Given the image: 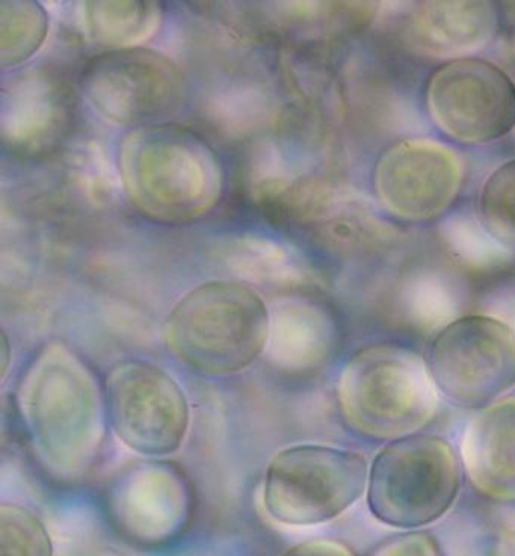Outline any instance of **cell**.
<instances>
[{
    "mask_svg": "<svg viewBox=\"0 0 515 556\" xmlns=\"http://www.w3.org/2000/svg\"><path fill=\"white\" fill-rule=\"evenodd\" d=\"M118 165L131 207L152 222H197L223 195L218 153L206 138L176 123L131 130L120 144Z\"/></svg>",
    "mask_w": 515,
    "mask_h": 556,
    "instance_id": "cell-1",
    "label": "cell"
},
{
    "mask_svg": "<svg viewBox=\"0 0 515 556\" xmlns=\"http://www.w3.org/2000/svg\"><path fill=\"white\" fill-rule=\"evenodd\" d=\"M271 318L265 301L239 281H209L186 293L166 319V351L204 377L242 372L265 351Z\"/></svg>",
    "mask_w": 515,
    "mask_h": 556,
    "instance_id": "cell-2",
    "label": "cell"
},
{
    "mask_svg": "<svg viewBox=\"0 0 515 556\" xmlns=\"http://www.w3.org/2000/svg\"><path fill=\"white\" fill-rule=\"evenodd\" d=\"M337 401L351 430L364 438L397 440L431 422L439 389L419 354L397 343H378L344 365Z\"/></svg>",
    "mask_w": 515,
    "mask_h": 556,
    "instance_id": "cell-3",
    "label": "cell"
},
{
    "mask_svg": "<svg viewBox=\"0 0 515 556\" xmlns=\"http://www.w3.org/2000/svg\"><path fill=\"white\" fill-rule=\"evenodd\" d=\"M461 465L440 435L392 440L374 458L367 485L372 516L393 528H422L441 519L459 497Z\"/></svg>",
    "mask_w": 515,
    "mask_h": 556,
    "instance_id": "cell-4",
    "label": "cell"
},
{
    "mask_svg": "<svg viewBox=\"0 0 515 556\" xmlns=\"http://www.w3.org/2000/svg\"><path fill=\"white\" fill-rule=\"evenodd\" d=\"M367 463L359 452L298 445L278 452L263 485V505L278 523L313 527L342 516L363 496Z\"/></svg>",
    "mask_w": 515,
    "mask_h": 556,
    "instance_id": "cell-5",
    "label": "cell"
},
{
    "mask_svg": "<svg viewBox=\"0 0 515 556\" xmlns=\"http://www.w3.org/2000/svg\"><path fill=\"white\" fill-rule=\"evenodd\" d=\"M88 102L104 118L134 129L169 123L185 106L188 83L179 65L152 49H110L80 75Z\"/></svg>",
    "mask_w": 515,
    "mask_h": 556,
    "instance_id": "cell-6",
    "label": "cell"
},
{
    "mask_svg": "<svg viewBox=\"0 0 515 556\" xmlns=\"http://www.w3.org/2000/svg\"><path fill=\"white\" fill-rule=\"evenodd\" d=\"M429 372L451 403L482 408L515 386V334L486 315L451 320L429 346Z\"/></svg>",
    "mask_w": 515,
    "mask_h": 556,
    "instance_id": "cell-7",
    "label": "cell"
},
{
    "mask_svg": "<svg viewBox=\"0 0 515 556\" xmlns=\"http://www.w3.org/2000/svg\"><path fill=\"white\" fill-rule=\"evenodd\" d=\"M104 407L124 445L147 457L169 455L184 445L191 413L177 381L145 361H122L104 378Z\"/></svg>",
    "mask_w": 515,
    "mask_h": 556,
    "instance_id": "cell-8",
    "label": "cell"
},
{
    "mask_svg": "<svg viewBox=\"0 0 515 556\" xmlns=\"http://www.w3.org/2000/svg\"><path fill=\"white\" fill-rule=\"evenodd\" d=\"M426 104L441 132L461 144H488L515 129V84L479 58L441 64L426 87Z\"/></svg>",
    "mask_w": 515,
    "mask_h": 556,
    "instance_id": "cell-9",
    "label": "cell"
},
{
    "mask_svg": "<svg viewBox=\"0 0 515 556\" xmlns=\"http://www.w3.org/2000/svg\"><path fill=\"white\" fill-rule=\"evenodd\" d=\"M463 179V162L451 149L429 139H404L379 156L374 191L390 215L422 223L452 206Z\"/></svg>",
    "mask_w": 515,
    "mask_h": 556,
    "instance_id": "cell-10",
    "label": "cell"
},
{
    "mask_svg": "<svg viewBox=\"0 0 515 556\" xmlns=\"http://www.w3.org/2000/svg\"><path fill=\"white\" fill-rule=\"evenodd\" d=\"M35 368L41 381H34L30 410L35 440L48 454L61 458L64 451L79 445L88 447L99 430V405L96 393L87 380V372L75 355L62 345L42 350Z\"/></svg>",
    "mask_w": 515,
    "mask_h": 556,
    "instance_id": "cell-11",
    "label": "cell"
},
{
    "mask_svg": "<svg viewBox=\"0 0 515 556\" xmlns=\"http://www.w3.org/2000/svg\"><path fill=\"white\" fill-rule=\"evenodd\" d=\"M75 114V94L64 77L50 68L22 72L3 88V144L17 156H48L68 138Z\"/></svg>",
    "mask_w": 515,
    "mask_h": 556,
    "instance_id": "cell-12",
    "label": "cell"
},
{
    "mask_svg": "<svg viewBox=\"0 0 515 556\" xmlns=\"http://www.w3.org/2000/svg\"><path fill=\"white\" fill-rule=\"evenodd\" d=\"M498 26V10L490 2H419L406 15L405 38L420 55L461 60L486 48Z\"/></svg>",
    "mask_w": 515,
    "mask_h": 556,
    "instance_id": "cell-13",
    "label": "cell"
},
{
    "mask_svg": "<svg viewBox=\"0 0 515 556\" xmlns=\"http://www.w3.org/2000/svg\"><path fill=\"white\" fill-rule=\"evenodd\" d=\"M461 458L479 493L495 502H515V396L495 401L468 422Z\"/></svg>",
    "mask_w": 515,
    "mask_h": 556,
    "instance_id": "cell-14",
    "label": "cell"
},
{
    "mask_svg": "<svg viewBox=\"0 0 515 556\" xmlns=\"http://www.w3.org/2000/svg\"><path fill=\"white\" fill-rule=\"evenodd\" d=\"M189 493L177 486H122L112 513L118 528L135 542L161 544L179 534L189 519Z\"/></svg>",
    "mask_w": 515,
    "mask_h": 556,
    "instance_id": "cell-15",
    "label": "cell"
},
{
    "mask_svg": "<svg viewBox=\"0 0 515 556\" xmlns=\"http://www.w3.org/2000/svg\"><path fill=\"white\" fill-rule=\"evenodd\" d=\"M88 29L111 49L137 48L159 23V7L145 2L87 3Z\"/></svg>",
    "mask_w": 515,
    "mask_h": 556,
    "instance_id": "cell-16",
    "label": "cell"
},
{
    "mask_svg": "<svg viewBox=\"0 0 515 556\" xmlns=\"http://www.w3.org/2000/svg\"><path fill=\"white\" fill-rule=\"evenodd\" d=\"M49 18L40 3L0 0V60L15 67L40 49L48 35Z\"/></svg>",
    "mask_w": 515,
    "mask_h": 556,
    "instance_id": "cell-17",
    "label": "cell"
},
{
    "mask_svg": "<svg viewBox=\"0 0 515 556\" xmlns=\"http://www.w3.org/2000/svg\"><path fill=\"white\" fill-rule=\"evenodd\" d=\"M449 249L472 268L488 269L506 264L513 257L510 247L483 226L481 218L461 214L451 216L440 227Z\"/></svg>",
    "mask_w": 515,
    "mask_h": 556,
    "instance_id": "cell-18",
    "label": "cell"
},
{
    "mask_svg": "<svg viewBox=\"0 0 515 556\" xmlns=\"http://www.w3.org/2000/svg\"><path fill=\"white\" fill-rule=\"evenodd\" d=\"M479 218L499 241L515 245V160L494 169L483 184Z\"/></svg>",
    "mask_w": 515,
    "mask_h": 556,
    "instance_id": "cell-19",
    "label": "cell"
},
{
    "mask_svg": "<svg viewBox=\"0 0 515 556\" xmlns=\"http://www.w3.org/2000/svg\"><path fill=\"white\" fill-rule=\"evenodd\" d=\"M0 556H53L48 529L28 508L0 505Z\"/></svg>",
    "mask_w": 515,
    "mask_h": 556,
    "instance_id": "cell-20",
    "label": "cell"
},
{
    "mask_svg": "<svg viewBox=\"0 0 515 556\" xmlns=\"http://www.w3.org/2000/svg\"><path fill=\"white\" fill-rule=\"evenodd\" d=\"M412 304L417 319L429 326L444 323L455 312V299L447 286L434 278H424L413 288Z\"/></svg>",
    "mask_w": 515,
    "mask_h": 556,
    "instance_id": "cell-21",
    "label": "cell"
},
{
    "mask_svg": "<svg viewBox=\"0 0 515 556\" xmlns=\"http://www.w3.org/2000/svg\"><path fill=\"white\" fill-rule=\"evenodd\" d=\"M369 556H443L439 543L428 532H409L386 540Z\"/></svg>",
    "mask_w": 515,
    "mask_h": 556,
    "instance_id": "cell-22",
    "label": "cell"
},
{
    "mask_svg": "<svg viewBox=\"0 0 515 556\" xmlns=\"http://www.w3.org/2000/svg\"><path fill=\"white\" fill-rule=\"evenodd\" d=\"M281 556H355L350 547L335 540H312L290 547Z\"/></svg>",
    "mask_w": 515,
    "mask_h": 556,
    "instance_id": "cell-23",
    "label": "cell"
},
{
    "mask_svg": "<svg viewBox=\"0 0 515 556\" xmlns=\"http://www.w3.org/2000/svg\"><path fill=\"white\" fill-rule=\"evenodd\" d=\"M8 362H10V345H8L7 334L2 333V378H5Z\"/></svg>",
    "mask_w": 515,
    "mask_h": 556,
    "instance_id": "cell-24",
    "label": "cell"
}]
</instances>
